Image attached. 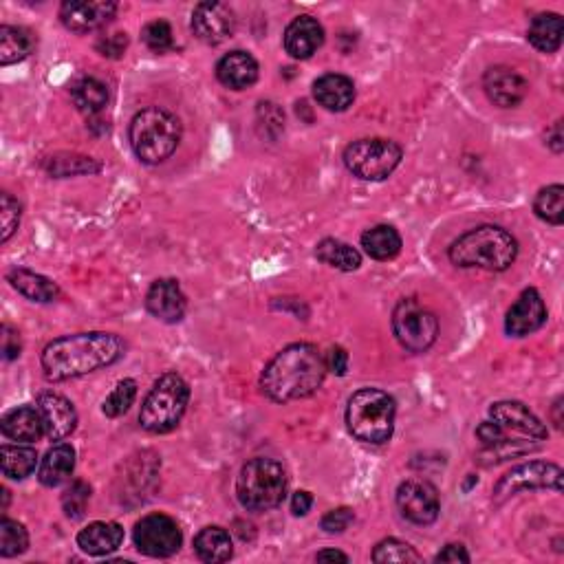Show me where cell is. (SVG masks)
Returning <instances> with one entry per match:
<instances>
[{
	"instance_id": "23",
	"label": "cell",
	"mask_w": 564,
	"mask_h": 564,
	"mask_svg": "<svg viewBox=\"0 0 564 564\" xmlns=\"http://www.w3.org/2000/svg\"><path fill=\"white\" fill-rule=\"evenodd\" d=\"M0 432H3L7 439L18 443H34L45 435V421H42L38 406H20L9 410L7 415L0 419Z\"/></svg>"
},
{
	"instance_id": "47",
	"label": "cell",
	"mask_w": 564,
	"mask_h": 564,
	"mask_svg": "<svg viewBox=\"0 0 564 564\" xmlns=\"http://www.w3.org/2000/svg\"><path fill=\"white\" fill-rule=\"evenodd\" d=\"M435 562H452V564H459V562H470V553L465 551L463 545H446L439 553Z\"/></svg>"
},
{
	"instance_id": "30",
	"label": "cell",
	"mask_w": 564,
	"mask_h": 564,
	"mask_svg": "<svg viewBox=\"0 0 564 564\" xmlns=\"http://www.w3.org/2000/svg\"><path fill=\"white\" fill-rule=\"evenodd\" d=\"M562 18L558 14H538L527 29L529 45L542 53H556L562 45Z\"/></svg>"
},
{
	"instance_id": "52",
	"label": "cell",
	"mask_w": 564,
	"mask_h": 564,
	"mask_svg": "<svg viewBox=\"0 0 564 564\" xmlns=\"http://www.w3.org/2000/svg\"><path fill=\"white\" fill-rule=\"evenodd\" d=\"M560 408H562V399L556 401V406H553V412H556V428H562V419H560Z\"/></svg>"
},
{
	"instance_id": "1",
	"label": "cell",
	"mask_w": 564,
	"mask_h": 564,
	"mask_svg": "<svg viewBox=\"0 0 564 564\" xmlns=\"http://www.w3.org/2000/svg\"><path fill=\"white\" fill-rule=\"evenodd\" d=\"M124 355L126 342L117 333L91 331L62 335L49 342L42 349L40 364L49 382H67L113 366Z\"/></svg>"
},
{
	"instance_id": "49",
	"label": "cell",
	"mask_w": 564,
	"mask_h": 564,
	"mask_svg": "<svg viewBox=\"0 0 564 564\" xmlns=\"http://www.w3.org/2000/svg\"><path fill=\"white\" fill-rule=\"evenodd\" d=\"M311 507H313V496L305 490L296 492L294 498H291V512H294V516H307L311 512Z\"/></svg>"
},
{
	"instance_id": "10",
	"label": "cell",
	"mask_w": 564,
	"mask_h": 564,
	"mask_svg": "<svg viewBox=\"0 0 564 564\" xmlns=\"http://www.w3.org/2000/svg\"><path fill=\"white\" fill-rule=\"evenodd\" d=\"M527 490H551L562 492V468L549 461H529L509 470L498 479L494 487V503L503 505L507 498H512Z\"/></svg>"
},
{
	"instance_id": "3",
	"label": "cell",
	"mask_w": 564,
	"mask_h": 564,
	"mask_svg": "<svg viewBox=\"0 0 564 564\" xmlns=\"http://www.w3.org/2000/svg\"><path fill=\"white\" fill-rule=\"evenodd\" d=\"M518 256V241L498 225H481L459 236L448 249L452 265L461 269L507 271Z\"/></svg>"
},
{
	"instance_id": "25",
	"label": "cell",
	"mask_w": 564,
	"mask_h": 564,
	"mask_svg": "<svg viewBox=\"0 0 564 564\" xmlns=\"http://www.w3.org/2000/svg\"><path fill=\"white\" fill-rule=\"evenodd\" d=\"M124 542V529L119 523H91L78 534V547L89 556H108Z\"/></svg>"
},
{
	"instance_id": "5",
	"label": "cell",
	"mask_w": 564,
	"mask_h": 564,
	"mask_svg": "<svg viewBox=\"0 0 564 564\" xmlns=\"http://www.w3.org/2000/svg\"><path fill=\"white\" fill-rule=\"evenodd\" d=\"M395 415L397 404L393 397L379 388H362L346 406V426L357 441L382 446L393 437Z\"/></svg>"
},
{
	"instance_id": "27",
	"label": "cell",
	"mask_w": 564,
	"mask_h": 564,
	"mask_svg": "<svg viewBox=\"0 0 564 564\" xmlns=\"http://www.w3.org/2000/svg\"><path fill=\"white\" fill-rule=\"evenodd\" d=\"M71 100L82 115L93 119L106 111L111 97H108V89L102 80L93 78V75H82L71 84Z\"/></svg>"
},
{
	"instance_id": "12",
	"label": "cell",
	"mask_w": 564,
	"mask_h": 564,
	"mask_svg": "<svg viewBox=\"0 0 564 564\" xmlns=\"http://www.w3.org/2000/svg\"><path fill=\"white\" fill-rule=\"evenodd\" d=\"M395 503L399 514L417 527L432 525L441 512L437 487L423 479H408L401 483L397 487Z\"/></svg>"
},
{
	"instance_id": "11",
	"label": "cell",
	"mask_w": 564,
	"mask_h": 564,
	"mask_svg": "<svg viewBox=\"0 0 564 564\" xmlns=\"http://www.w3.org/2000/svg\"><path fill=\"white\" fill-rule=\"evenodd\" d=\"M135 547L150 558H170L179 551L183 536L175 518L166 514H148L133 529Z\"/></svg>"
},
{
	"instance_id": "24",
	"label": "cell",
	"mask_w": 564,
	"mask_h": 564,
	"mask_svg": "<svg viewBox=\"0 0 564 564\" xmlns=\"http://www.w3.org/2000/svg\"><path fill=\"white\" fill-rule=\"evenodd\" d=\"M7 282L18 291L20 296H25L31 302H40V305L56 302L60 298V287L56 282L25 267H16L9 271Z\"/></svg>"
},
{
	"instance_id": "2",
	"label": "cell",
	"mask_w": 564,
	"mask_h": 564,
	"mask_svg": "<svg viewBox=\"0 0 564 564\" xmlns=\"http://www.w3.org/2000/svg\"><path fill=\"white\" fill-rule=\"evenodd\" d=\"M324 377H327V364L318 346L296 342L285 346L265 366L260 375V388L276 404H289V401L307 399L318 393Z\"/></svg>"
},
{
	"instance_id": "19",
	"label": "cell",
	"mask_w": 564,
	"mask_h": 564,
	"mask_svg": "<svg viewBox=\"0 0 564 564\" xmlns=\"http://www.w3.org/2000/svg\"><path fill=\"white\" fill-rule=\"evenodd\" d=\"M36 406L45 421V435L51 441H62L73 435V430L78 428V412L73 404L58 393H42L36 401Z\"/></svg>"
},
{
	"instance_id": "22",
	"label": "cell",
	"mask_w": 564,
	"mask_h": 564,
	"mask_svg": "<svg viewBox=\"0 0 564 564\" xmlns=\"http://www.w3.org/2000/svg\"><path fill=\"white\" fill-rule=\"evenodd\" d=\"M313 97L316 102L331 113L349 111L355 102V84L351 78L340 73H327L313 84Z\"/></svg>"
},
{
	"instance_id": "41",
	"label": "cell",
	"mask_w": 564,
	"mask_h": 564,
	"mask_svg": "<svg viewBox=\"0 0 564 564\" xmlns=\"http://www.w3.org/2000/svg\"><path fill=\"white\" fill-rule=\"evenodd\" d=\"M20 216H23V208H20V203L12 197V194L5 192L3 197H0V241L7 243L9 238H12L18 230L20 225Z\"/></svg>"
},
{
	"instance_id": "48",
	"label": "cell",
	"mask_w": 564,
	"mask_h": 564,
	"mask_svg": "<svg viewBox=\"0 0 564 564\" xmlns=\"http://www.w3.org/2000/svg\"><path fill=\"white\" fill-rule=\"evenodd\" d=\"M545 141L547 146L551 148V153L560 155L564 150V135H562V119H558L556 124H553L547 133H545Z\"/></svg>"
},
{
	"instance_id": "46",
	"label": "cell",
	"mask_w": 564,
	"mask_h": 564,
	"mask_svg": "<svg viewBox=\"0 0 564 564\" xmlns=\"http://www.w3.org/2000/svg\"><path fill=\"white\" fill-rule=\"evenodd\" d=\"M23 351V342H20V333L16 329L3 324V357L7 362H14Z\"/></svg>"
},
{
	"instance_id": "17",
	"label": "cell",
	"mask_w": 564,
	"mask_h": 564,
	"mask_svg": "<svg viewBox=\"0 0 564 564\" xmlns=\"http://www.w3.org/2000/svg\"><path fill=\"white\" fill-rule=\"evenodd\" d=\"M146 309L153 318L175 324L181 322L186 316L188 309V298L183 294V289L177 280L172 278H161L153 282V287L146 294Z\"/></svg>"
},
{
	"instance_id": "35",
	"label": "cell",
	"mask_w": 564,
	"mask_h": 564,
	"mask_svg": "<svg viewBox=\"0 0 564 564\" xmlns=\"http://www.w3.org/2000/svg\"><path fill=\"white\" fill-rule=\"evenodd\" d=\"M534 212L540 221L549 225H562L564 223V188L560 183L542 188L536 194Z\"/></svg>"
},
{
	"instance_id": "26",
	"label": "cell",
	"mask_w": 564,
	"mask_h": 564,
	"mask_svg": "<svg viewBox=\"0 0 564 564\" xmlns=\"http://www.w3.org/2000/svg\"><path fill=\"white\" fill-rule=\"evenodd\" d=\"M75 470V450L69 443H58L53 446L45 459L40 461L38 470V481L45 487H60L62 483H67L71 479V474Z\"/></svg>"
},
{
	"instance_id": "6",
	"label": "cell",
	"mask_w": 564,
	"mask_h": 564,
	"mask_svg": "<svg viewBox=\"0 0 564 564\" xmlns=\"http://www.w3.org/2000/svg\"><path fill=\"white\" fill-rule=\"evenodd\" d=\"M190 401V386L186 379L177 373L161 375L155 386L150 388L144 404L139 410V423L146 432L153 435H166L175 430L183 415H186Z\"/></svg>"
},
{
	"instance_id": "7",
	"label": "cell",
	"mask_w": 564,
	"mask_h": 564,
	"mask_svg": "<svg viewBox=\"0 0 564 564\" xmlns=\"http://www.w3.org/2000/svg\"><path fill=\"white\" fill-rule=\"evenodd\" d=\"M287 485V472L278 461L258 457L243 465L236 494L247 512H269L285 501Z\"/></svg>"
},
{
	"instance_id": "34",
	"label": "cell",
	"mask_w": 564,
	"mask_h": 564,
	"mask_svg": "<svg viewBox=\"0 0 564 564\" xmlns=\"http://www.w3.org/2000/svg\"><path fill=\"white\" fill-rule=\"evenodd\" d=\"M316 256L320 263L340 271H355L362 265V254L349 243L338 238H324L316 245Z\"/></svg>"
},
{
	"instance_id": "28",
	"label": "cell",
	"mask_w": 564,
	"mask_h": 564,
	"mask_svg": "<svg viewBox=\"0 0 564 564\" xmlns=\"http://www.w3.org/2000/svg\"><path fill=\"white\" fill-rule=\"evenodd\" d=\"M194 551L203 562L219 564L234 556V542L230 531L223 527H205L194 538Z\"/></svg>"
},
{
	"instance_id": "18",
	"label": "cell",
	"mask_w": 564,
	"mask_h": 564,
	"mask_svg": "<svg viewBox=\"0 0 564 564\" xmlns=\"http://www.w3.org/2000/svg\"><path fill=\"white\" fill-rule=\"evenodd\" d=\"M483 89L498 108H514L525 100L529 84L523 75L509 67H492L483 75Z\"/></svg>"
},
{
	"instance_id": "37",
	"label": "cell",
	"mask_w": 564,
	"mask_h": 564,
	"mask_svg": "<svg viewBox=\"0 0 564 564\" xmlns=\"http://www.w3.org/2000/svg\"><path fill=\"white\" fill-rule=\"evenodd\" d=\"M135 397H137V382H135V379H122V382H119L113 388V393L104 399L102 412L111 419L122 417L130 410V406L135 404Z\"/></svg>"
},
{
	"instance_id": "20",
	"label": "cell",
	"mask_w": 564,
	"mask_h": 564,
	"mask_svg": "<svg viewBox=\"0 0 564 564\" xmlns=\"http://www.w3.org/2000/svg\"><path fill=\"white\" fill-rule=\"evenodd\" d=\"M324 45V27L311 16H298L285 31V51L294 60H309Z\"/></svg>"
},
{
	"instance_id": "32",
	"label": "cell",
	"mask_w": 564,
	"mask_h": 564,
	"mask_svg": "<svg viewBox=\"0 0 564 564\" xmlns=\"http://www.w3.org/2000/svg\"><path fill=\"white\" fill-rule=\"evenodd\" d=\"M42 168H45L51 177L67 179V177H78V175H95V172L102 170V164L86 155L58 153L42 161Z\"/></svg>"
},
{
	"instance_id": "8",
	"label": "cell",
	"mask_w": 564,
	"mask_h": 564,
	"mask_svg": "<svg viewBox=\"0 0 564 564\" xmlns=\"http://www.w3.org/2000/svg\"><path fill=\"white\" fill-rule=\"evenodd\" d=\"M404 150L393 139L366 137L344 148V166L362 181H384L401 164Z\"/></svg>"
},
{
	"instance_id": "42",
	"label": "cell",
	"mask_w": 564,
	"mask_h": 564,
	"mask_svg": "<svg viewBox=\"0 0 564 564\" xmlns=\"http://www.w3.org/2000/svg\"><path fill=\"white\" fill-rule=\"evenodd\" d=\"M355 520V512L351 507H338L331 509V512L322 518V529L327 534H342L351 527V523Z\"/></svg>"
},
{
	"instance_id": "33",
	"label": "cell",
	"mask_w": 564,
	"mask_h": 564,
	"mask_svg": "<svg viewBox=\"0 0 564 564\" xmlns=\"http://www.w3.org/2000/svg\"><path fill=\"white\" fill-rule=\"evenodd\" d=\"M38 452L27 446H9L5 443L0 448V470L12 481H25L27 476L36 472Z\"/></svg>"
},
{
	"instance_id": "38",
	"label": "cell",
	"mask_w": 564,
	"mask_h": 564,
	"mask_svg": "<svg viewBox=\"0 0 564 564\" xmlns=\"http://www.w3.org/2000/svg\"><path fill=\"white\" fill-rule=\"evenodd\" d=\"M373 562H377V564L421 562V556L415 551V547L408 545V542L397 540V538H386L375 547Z\"/></svg>"
},
{
	"instance_id": "50",
	"label": "cell",
	"mask_w": 564,
	"mask_h": 564,
	"mask_svg": "<svg viewBox=\"0 0 564 564\" xmlns=\"http://www.w3.org/2000/svg\"><path fill=\"white\" fill-rule=\"evenodd\" d=\"M316 560H318V562H344V564L351 562V558L346 556V553L338 551V549H324V551L318 553Z\"/></svg>"
},
{
	"instance_id": "31",
	"label": "cell",
	"mask_w": 564,
	"mask_h": 564,
	"mask_svg": "<svg viewBox=\"0 0 564 564\" xmlns=\"http://www.w3.org/2000/svg\"><path fill=\"white\" fill-rule=\"evenodd\" d=\"M364 252L373 260H393L401 252V236L393 225H375L362 234Z\"/></svg>"
},
{
	"instance_id": "43",
	"label": "cell",
	"mask_w": 564,
	"mask_h": 564,
	"mask_svg": "<svg viewBox=\"0 0 564 564\" xmlns=\"http://www.w3.org/2000/svg\"><path fill=\"white\" fill-rule=\"evenodd\" d=\"M126 47H128L126 34H111L97 42V51H100L104 58H122Z\"/></svg>"
},
{
	"instance_id": "29",
	"label": "cell",
	"mask_w": 564,
	"mask_h": 564,
	"mask_svg": "<svg viewBox=\"0 0 564 564\" xmlns=\"http://www.w3.org/2000/svg\"><path fill=\"white\" fill-rule=\"evenodd\" d=\"M36 47V38L25 27H0V64L9 67V64H18L31 56V51Z\"/></svg>"
},
{
	"instance_id": "44",
	"label": "cell",
	"mask_w": 564,
	"mask_h": 564,
	"mask_svg": "<svg viewBox=\"0 0 564 564\" xmlns=\"http://www.w3.org/2000/svg\"><path fill=\"white\" fill-rule=\"evenodd\" d=\"M476 437L481 439L485 448H494V446H498V443L507 441V432L501 426H498V423H494L490 419V421H485V423H481L479 428H476Z\"/></svg>"
},
{
	"instance_id": "13",
	"label": "cell",
	"mask_w": 564,
	"mask_h": 564,
	"mask_svg": "<svg viewBox=\"0 0 564 564\" xmlns=\"http://www.w3.org/2000/svg\"><path fill=\"white\" fill-rule=\"evenodd\" d=\"M117 14L111 0H67L60 7V20L73 34H91L106 27Z\"/></svg>"
},
{
	"instance_id": "15",
	"label": "cell",
	"mask_w": 564,
	"mask_h": 564,
	"mask_svg": "<svg viewBox=\"0 0 564 564\" xmlns=\"http://www.w3.org/2000/svg\"><path fill=\"white\" fill-rule=\"evenodd\" d=\"M547 322V307L545 300L538 294V289L529 287L518 300L509 307L505 316V331L512 338H527V335L542 329V324Z\"/></svg>"
},
{
	"instance_id": "14",
	"label": "cell",
	"mask_w": 564,
	"mask_h": 564,
	"mask_svg": "<svg viewBox=\"0 0 564 564\" xmlns=\"http://www.w3.org/2000/svg\"><path fill=\"white\" fill-rule=\"evenodd\" d=\"M192 31L205 45H221L230 40L236 29V16L225 3H199L192 12Z\"/></svg>"
},
{
	"instance_id": "9",
	"label": "cell",
	"mask_w": 564,
	"mask_h": 564,
	"mask_svg": "<svg viewBox=\"0 0 564 564\" xmlns=\"http://www.w3.org/2000/svg\"><path fill=\"white\" fill-rule=\"evenodd\" d=\"M393 333L401 349L426 353L439 338V318L415 298H404L393 311Z\"/></svg>"
},
{
	"instance_id": "16",
	"label": "cell",
	"mask_w": 564,
	"mask_h": 564,
	"mask_svg": "<svg viewBox=\"0 0 564 564\" xmlns=\"http://www.w3.org/2000/svg\"><path fill=\"white\" fill-rule=\"evenodd\" d=\"M490 417L507 435L509 432H516L520 437L536 441H545L549 437L545 423H542L523 401H496L490 408Z\"/></svg>"
},
{
	"instance_id": "51",
	"label": "cell",
	"mask_w": 564,
	"mask_h": 564,
	"mask_svg": "<svg viewBox=\"0 0 564 564\" xmlns=\"http://www.w3.org/2000/svg\"><path fill=\"white\" fill-rule=\"evenodd\" d=\"M476 483H479V476L470 474V479L465 481V485H463V492H470V490H472V485H476Z\"/></svg>"
},
{
	"instance_id": "21",
	"label": "cell",
	"mask_w": 564,
	"mask_h": 564,
	"mask_svg": "<svg viewBox=\"0 0 564 564\" xmlns=\"http://www.w3.org/2000/svg\"><path fill=\"white\" fill-rule=\"evenodd\" d=\"M258 62L247 51H230L216 64V78L232 91H245L258 80Z\"/></svg>"
},
{
	"instance_id": "45",
	"label": "cell",
	"mask_w": 564,
	"mask_h": 564,
	"mask_svg": "<svg viewBox=\"0 0 564 564\" xmlns=\"http://www.w3.org/2000/svg\"><path fill=\"white\" fill-rule=\"evenodd\" d=\"M324 364H327V371H331L333 375L344 377L346 371H349V353L342 346H331V351L324 357Z\"/></svg>"
},
{
	"instance_id": "36",
	"label": "cell",
	"mask_w": 564,
	"mask_h": 564,
	"mask_svg": "<svg viewBox=\"0 0 564 564\" xmlns=\"http://www.w3.org/2000/svg\"><path fill=\"white\" fill-rule=\"evenodd\" d=\"M27 547H29L27 529L16 523V520L9 518L0 520V556L16 558L20 553H25Z\"/></svg>"
},
{
	"instance_id": "40",
	"label": "cell",
	"mask_w": 564,
	"mask_h": 564,
	"mask_svg": "<svg viewBox=\"0 0 564 564\" xmlns=\"http://www.w3.org/2000/svg\"><path fill=\"white\" fill-rule=\"evenodd\" d=\"M141 38H144V45L155 53H166L175 45L172 27L166 20H153V23H148L144 31H141Z\"/></svg>"
},
{
	"instance_id": "39",
	"label": "cell",
	"mask_w": 564,
	"mask_h": 564,
	"mask_svg": "<svg viewBox=\"0 0 564 564\" xmlns=\"http://www.w3.org/2000/svg\"><path fill=\"white\" fill-rule=\"evenodd\" d=\"M91 501V485L84 481H73L67 492L62 494V509L71 520H80L86 512V505Z\"/></svg>"
},
{
	"instance_id": "4",
	"label": "cell",
	"mask_w": 564,
	"mask_h": 564,
	"mask_svg": "<svg viewBox=\"0 0 564 564\" xmlns=\"http://www.w3.org/2000/svg\"><path fill=\"white\" fill-rule=\"evenodd\" d=\"M130 148L141 164L157 166L179 148L181 141V122L166 108L150 106L139 111L128 128Z\"/></svg>"
}]
</instances>
